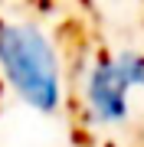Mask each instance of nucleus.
<instances>
[{
    "mask_svg": "<svg viewBox=\"0 0 144 147\" xmlns=\"http://www.w3.org/2000/svg\"><path fill=\"white\" fill-rule=\"evenodd\" d=\"M0 72L23 105L39 115H59L66 79L56 42L30 20H0Z\"/></svg>",
    "mask_w": 144,
    "mask_h": 147,
    "instance_id": "1",
    "label": "nucleus"
},
{
    "mask_svg": "<svg viewBox=\"0 0 144 147\" xmlns=\"http://www.w3.org/2000/svg\"><path fill=\"white\" fill-rule=\"evenodd\" d=\"M144 92V53H95L79 69V105L89 127H121L131 118V95Z\"/></svg>",
    "mask_w": 144,
    "mask_h": 147,
    "instance_id": "2",
    "label": "nucleus"
}]
</instances>
